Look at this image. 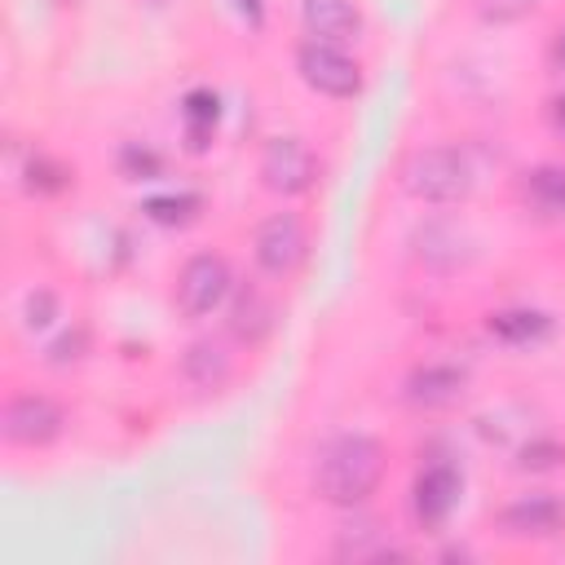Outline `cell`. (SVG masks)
Listing matches in <instances>:
<instances>
[{
    "mask_svg": "<svg viewBox=\"0 0 565 565\" xmlns=\"http://www.w3.org/2000/svg\"><path fill=\"white\" fill-rule=\"evenodd\" d=\"M380 477H384V446L366 433H340L313 459V490L335 508L366 503Z\"/></svg>",
    "mask_w": 565,
    "mask_h": 565,
    "instance_id": "obj_1",
    "label": "cell"
},
{
    "mask_svg": "<svg viewBox=\"0 0 565 565\" xmlns=\"http://www.w3.org/2000/svg\"><path fill=\"white\" fill-rule=\"evenodd\" d=\"M402 190L419 203H463L472 194V163L455 146L415 150L402 163Z\"/></svg>",
    "mask_w": 565,
    "mask_h": 565,
    "instance_id": "obj_2",
    "label": "cell"
},
{
    "mask_svg": "<svg viewBox=\"0 0 565 565\" xmlns=\"http://www.w3.org/2000/svg\"><path fill=\"white\" fill-rule=\"evenodd\" d=\"M296 71L300 79L322 93V97H353L362 88V71L358 62L340 49V44H322V40H305L296 49Z\"/></svg>",
    "mask_w": 565,
    "mask_h": 565,
    "instance_id": "obj_3",
    "label": "cell"
},
{
    "mask_svg": "<svg viewBox=\"0 0 565 565\" xmlns=\"http://www.w3.org/2000/svg\"><path fill=\"white\" fill-rule=\"evenodd\" d=\"M260 181L274 194H305L318 181V159L300 137H269L260 150Z\"/></svg>",
    "mask_w": 565,
    "mask_h": 565,
    "instance_id": "obj_4",
    "label": "cell"
},
{
    "mask_svg": "<svg viewBox=\"0 0 565 565\" xmlns=\"http://www.w3.org/2000/svg\"><path fill=\"white\" fill-rule=\"evenodd\" d=\"M225 296H230V265H225V256H216V252L190 256L185 269H181V278H177V309L185 318H203Z\"/></svg>",
    "mask_w": 565,
    "mask_h": 565,
    "instance_id": "obj_5",
    "label": "cell"
},
{
    "mask_svg": "<svg viewBox=\"0 0 565 565\" xmlns=\"http://www.w3.org/2000/svg\"><path fill=\"white\" fill-rule=\"evenodd\" d=\"M463 494V472L450 463V459H428L419 472H415V486H411V508H415V521L437 530L446 525V516L455 512Z\"/></svg>",
    "mask_w": 565,
    "mask_h": 565,
    "instance_id": "obj_6",
    "label": "cell"
},
{
    "mask_svg": "<svg viewBox=\"0 0 565 565\" xmlns=\"http://www.w3.org/2000/svg\"><path fill=\"white\" fill-rule=\"evenodd\" d=\"M305 247H309V234L300 225L296 212H274L269 221H260L256 238H252V252H256V265L274 278L291 274L300 260H305Z\"/></svg>",
    "mask_w": 565,
    "mask_h": 565,
    "instance_id": "obj_7",
    "label": "cell"
},
{
    "mask_svg": "<svg viewBox=\"0 0 565 565\" xmlns=\"http://www.w3.org/2000/svg\"><path fill=\"white\" fill-rule=\"evenodd\" d=\"M62 433V406L44 393H18L4 406V437L13 446H49Z\"/></svg>",
    "mask_w": 565,
    "mask_h": 565,
    "instance_id": "obj_8",
    "label": "cell"
},
{
    "mask_svg": "<svg viewBox=\"0 0 565 565\" xmlns=\"http://www.w3.org/2000/svg\"><path fill=\"white\" fill-rule=\"evenodd\" d=\"M565 525V503L556 494H521L499 512L508 539H552Z\"/></svg>",
    "mask_w": 565,
    "mask_h": 565,
    "instance_id": "obj_9",
    "label": "cell"
},
{
    "mask_svg": "<svg viewBox=\"0 0 565 565\" xmlns=\"http://www.w3.org/2000/svg\"><path fill=\"white\" fill-rule=\"evenodd\" d=\"M463 388H468V371L450 362H424L406 375V402L419 411H446L463 397Z\"/></svg>",
    "mask_w": 565,
    "mask_h": 565,
    "instance_id": "obj_10",
    "label": "cell"
},
{
    "mask_svg": "<svg viewBox=\"0 0 565 565\" xmlns=\"http://www.w3.org/2000/svg\"><path fill=\"white\" fill-rule=\"evenodd\" d=\"M300 22L309 40H322V44H349L362 31V13L353 0H305Z\"/></svg>",
    "mask_w": 565,
    "mask_h": 565,
    "instance_id": "obj_11",
    "label": "cell"
},
{
    "mask_svg": "<svg viewBox=\"0 0 565 565\" xmlns=\"http://www.w3.org/2000/svg\"><path fill=\"white\" fill-rule=\"evenodd\" d=\"M486 331L503 344H539V340L552 335V313L525 309V305L521 309H499V313L486 318Z\"/></svg>",
    "mask_w": 565,
    "mask_h": 565,
    "instance_id": "obj_12",
    "label": "cell"
},
{
    "mask_svg": "<svg viewBox=\"0 0 565 565\" xmlns=\"http://www.w3.org/2000/svg\"><path fill=\"white\" fill-rule=\"evenodd\" d=\"M521 194L530 199V207L547 212V216H565V163H539L525 172Z\"/></svg>",
    "mask_w": 565,
    "mask_h": 565,
    "instance_id": "obj_13",
    "label": "cell"
},
{
    "mask_svg": "<svg viewBox=\"0 0 565 565\" xmlns=\"http://www.w3.org/2000/svg\"><path fill=\"white\" fill-rule=\"evenodd\" d=\"M181 119H185L190 150H203L207 137H212V128H216V119H221V102H216V93H207V88L185 93V102H181Z\"/></svg>",
    "mask_w": 565,
    "mask_h": 565,
    "instance_id": "obj_14",
    "label": "cell"
},
{
    "mask_svg": "<svg viewBox=\"0 0 565 565\" xmlns=\"http://www.w3.org/2000/svg\"><path fill=\"white\" fill-rule=\"evenodd\" d=\"M181 366H185V375H190L199 388H221V384H225V375H230V358H225V349H221V344H212V340L190 344Z\"/></svg>",
    "mask_w": 565,
    "mask_h": 565,
    "instance_id": "obj_15",
    "label": "cell"
},
{
    "mask_svg": "<svg viewBox=\"0 0 565 565\" xmlns=\"http://www.w3.org/2000/svg\"><path fill=\"white\" fill-rule=\"evenodd\" d=\"M269 322H274V309H269V300L260 296V291H243L238 300H234V309H230V331L238 335V340H260L265 331H269Z\"/></svg>",
    "mask_w": 565,
    "mask_h": 565,
    "instance_id": "obj_16",
    "label": "cell"
},
{
    "mask_svg": "<svg viewBox=\"0 0 565 565\" xmlns=\"http://www.w3.org/2000/svg\"><path fill=\"white\" fill-rule=\"evenodd\" d=\"M141 212L154 221V225H190L199 212H203V199L190 194V190H177V194H150L141 203Z\"/></svg>",
    "mask_w": 565,
    "mask_h": 565,
    "instance_id": "obj_17",
    "label": "cell"
},
{
    "mask_svg": "<svg viewBox=\"0 0 565 565\" xmlns=\"http://www.w3.org/2000/svg\"><path fill=\"white\" fill-rule=\"evenodd\" d=\"M335 556H353V561H371V556H388V539L366 521V525H349L335 543Z\"/></svg>",
    "mask_w": 565,
    "mask_h": 565,
    "instance_id": "obj_18",
    "label": "cell"
},
{
    "mask_svg": "<svg viewBox=\"0 0 565 565\" xmlns=\"http://www.w3.org/2000/svg\"><path fill=\"white\" fill-rule=\"evenodd\" d=\"M66 177H71V172H66L62 163L44 159V154H35V159L26 163V190H62Z\"/></svg>",
    "mask_w": 565,
    "mask_h": 565,
    "instance_id": "obj_19",
    "label": "cell"
},
{
    "mask_svg": "<svg viewBox=\"0 0 565 565\" xmlns=\"http://www.w3.org/2000/svg\"><path fill=\"white\" fill-rule=\"evenodd\" d=\"M561 459H565V450H561L556 441H547V437H543V441L521 446V459H516V463H521L525 472H547V468H556Z\"/></svg>",
    "mask_w": 565,
    "mask_h": 565,
    "instance_id": "obj_20",
    "label": "cell"
},
{
    "mask_svg": "<svg viewBox=\"0 0 565 565\" xmlns=\"http://www.w3.org/2000/svg\"><path fill=\"white\" fill-rule=\"evenodd\" d=\"M539 0H477V13L486 22H521L525 13H534Z\"/></svg>",
    "mask_w": 565,
    "mask_h": 565,
    "instance_id": "obj_21",
    "label": "cell"
},
{
    "mask_svg": "<svg viewBox=\"0 0 565 565\" xmlns=\"http://www.w3.org/2000/svg\"><path fill=\"white\" fill-rule=\"evenodd\" d=\"M119 168H124L128 177H154V172H159V154H150V150H141V146H124Z\"/></svg>",
    "mask_w": 565,
    "mask_h": 565,
    "instance_id": "obj_22",
    "label": "cell"
},
{
    "mask_svg": "<svg viewBox=\"0 0 565 565\" xmlns=\"http://www.w3.org/2000/svg\"><path fill=\"white\" fill-rule=\"evenodd\" d=\"M53 322V291H31L26 296V327H49Z\"/></svg>",
    "mask_w": 565,
    "mask_h": 565,
    "instance_id": "obj_23",
    "label": "cell"
},
{
    "mask_svg": "<svg viewBox=\"0 0 565 565\" xmlns=\"http://www.w3.org/2000/svg\"><path fill=\"white\" fill-rule=\"evenodd\" d=\"M79 349H84V331H66L57 344H49V362H53V366L75 362V358H79Z\"/></svg>",
    "mask_w": 565,
    "mask_h": 565,
    "instance_id": "obj_24",
    "label": "cell"
},
{
    "mask_svg": "<svg viewBox=\"0 0 565 565\" xmlns=\"http://www.w3.org/2000/svg\"><path fill=\"white\" fill-rule=\"evenodd\" d=\"M234 9H238L252 26H260V18H265V4H260V0H234Z\"/></svg>",
    "mask_w": 565,
    "mask_h": 565,
    "instance_id": "obj_25",
    "label": "cell"
},
{
    "mask_svg": "<svg viewBox=\"0 0 565 565\" xmlns=\"http://www.w3.org/2000/svg\"><path fill=\"white\" fill-rule=\"evenodd\" d=\"M552 62H556V71H565V26H561L556 40H552Z\"/></svg>",
    "mask_w": 565,
    "mask_h": 565,
    "instance_id": "obj_26",
    "label": "cell"
},
{
    "mask_svg": "<svg viewBox=\"0 0 565 565\" xmlns=\"http://www.w3.org/2000/svg\"><path fill=\"white\" fill-rule=\"evenodd\" d=\"M552 106H556V124H561V128H565V97H556V102H552Z\"/></svg>",
    "mask_w": 565,
    "mask_h": 565,
    "instance_id": "obj_27",
    "label": "cell"
}]
</instances>
